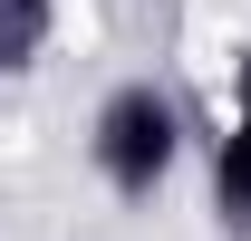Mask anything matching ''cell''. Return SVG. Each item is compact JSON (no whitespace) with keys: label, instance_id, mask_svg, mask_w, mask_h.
I'll use <instances>...</instances> for the list:
<instances>
[{"label":"cell","instance_id":"obj_1","mask_svg":"<svg viewBox=\"0 0 251 241\" xmlns=\"http://www.w3.org/2000/svg\"><path fill=\"white\" fill-rule=\"evenodd\" d=\"M97 154H106V174L126 183V193H145V183L174 164V106H164L155 87H126L106 116H97Z\"/></svg>","mask_w":251,"mask_h":241},{"label":"cell","instance_id":"obj_3","mask_svg":"<svg viewBox=\"0 0 251 241\" xmlns=\"http://www.w3.org/2000/svg\"><path fill=\"white\" fill-rule=\"evenodd\" d=\"M49 29V0H0V68H20Z\"/></svg>","mask_w":251,"mask_h":241},{"label":"cell","instance_id":"obj_2","mask_svg":"<svg viewBox=\"0 0 251 241\" xmlns=\"http://www.w3.org/2000/svg\"><path fill=\"white\" fill-rule=\"evenodd\" d=\"M222 212L251 222V68H242V125H232V145H222Z\"/></svg>","mask_w":251,"mask_h":241}]
</instances>
